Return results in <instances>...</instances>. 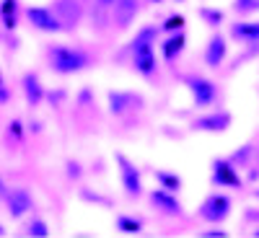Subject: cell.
<instances>
[{
    "label": "cell",
    "instance_id": "6da1fadb",
    "mask_svg": "<svg viewBox=\"0 0 259 238\" xmlns=\"http://www.w3.org/2000/svg\"><path fill=\"white\" fill-rule=\"evenodd\" d=\"M50 62H52V70L55 73H62V75H70V73H78L83 68L91 65V57L80 52V50H73V47H65V44H55L50 50Z\"/></svg>",
    "mask_w": 259,
    "mask_h": 238
},
{
    "label": "cell",
    "instance_id": "7a4b0ae2",
    "mask_svg": "<svg viewBox=\"0 0 259 238\" xmlns=\"http://www.w3.org/2000/svg\"><path fill=\"white\" fill-rule=\"evenodd\" d=\"M153 29H145L135 41H133V62L135 68L143 73V75H153L156 70V55H153Z\"/></svg>",
    "mask_w": 259,
    "mask_h": 238
},
{
    "label": "cell",
    "instance_id": "3957f363",
    "mask_svg": "<svg viewBox=\"0 0 259 238\" xmlns=\"http://www.w3.org/2000/svg\"><path fill=\"white\" fill-rule=\"evenodd\" d=\"M231 215V200L226 194H210L200 207V218L207 223H223Z\"/></svg>",
    "mask_w": 259,
    "mask_h": 238
},
{
    "label": "cell",
    "instance_id": "277c9868",
    "mask_svg": "<svg viewBox=\"0 0 259 238\" xmlns=\"http://www.w3.org/2000/svg\"><path fill=\"white\" fill-rule=\"evenodd\" d=\"M187 85L192 91V101L197 109H205V106H212L215 96H218V91H215V83L207 80V78H187Z\"/></svg>",
    "mask_w": 259,
    "mask_h": 238
},
{
    "label": "cell",
    "instance_id": "5b68a950",
    "mask_svg": "<svg viewBox=\"0 0 259 238\" xmlns=\"http://www.w3.org/2000/svg\"><path fill=\"white\" fill-rule=\"evenodd\" d=\"M212 184L215 186H241V176L231 161H212Z\"/></svg>",
    "mask_w": 259,
    "mask_h": 238
},
{
    "label": "cell",
    "instance_id": "8992f818",
    "mask_svg": "<svg viewBox=\"0 0 259 238\" xmlns=\"http://www.w3.org/2000/svg\"><path fill=\"white\" fill-rule=\"evenodd\" d=\"M117 163H119V174H122V184H124V192L138 197L143 192V181H140V171L130 163L124 156H117Z\"/></svg>",
    "mask_w": 259,
    "mask_h": 238
},
{
    "label": "cell",
    "instance_id": "52a82bcc",
    "mask_svg": "<svg viewBox=\"0 0 259 238\" xmlns=\"http://www.w3.org/2000/svg\"><path fill=\"white\" fill-rule=\"evenodd\" d=\"M6 205H8L11 218H24L34 202H31V194L26 189H11V192H6Z\"/></svg>",
    "mask_w": 259,
    "mask_h": 238
},
{
    "label": "cell",
    "instance_id": "ba28073f",
    "mask_svg": "<svg viewBox=\"0 0 259 238\" xmlns=\"http://www.w3.org/2000/svg\"><path fill=\"white\" fill-rule=\"evenodd\" d=\"M26 18L31 21V26H36L39 31H60L62 29V24L57 21V16L52 13V11H47V8H29L26 11Z\"/></svg>",
    "mask_w": 259,
    "mask_h": 238
},
{
    "label": "cell",
    "instance_id": "9c48e42d",
    "mask_svg": "<svg viewBox=\"0 0 259 238\" xmlns=\"http://www.w3.org/2000/svg\"><path fill=\"white\" fill-rule=\"evenodd\" d=\"M192 127L197 132H223V129L231 127V114L228 112H218V114H207V117H200L194 119Z\"/></svg>",
    "mask_w": 259,
    "mask_h": 238
},
{
    "label": "cell",
    "instance_id": "30bf717a",
    "mask_svg": "<svg viewBox=\"0 0 259 238\" xmlns=\"http://www.w3.org/2000/svg\"><path fill=\"white\" fill-rule=\"evenodd\" d=\"M55 16L60 24H68V26H75L80 16H83V8L78 0H57L55 3Z\"/></svg>",
    "mask_w": 259,
    "mask_h": 238
},
{
    "label": "cell",
    "instance_id": "8fae6325",
    "mask_svg": "<svg viewBox=\"0 0 259 238\" xmlns=\"http://www.w3.org/2000/svg\"><path fill=\"white\" fill-rule=\"evenodd\" d=\"M226 52H228V44H226V39L218 34V36H212L207 41V50H205V62H207V68L212 70H218L223 60H226Z\"/></svg>",
    "mask_w": 259,
    "mask_h": 238
},
{
    "label": "cell",
    "instance_id": "7c38bea8",
    "mask_svg": "<svg viewBox=\"0 0 259 238\" xmlns=\"http://www.w3.org/2000/svg\"><path fill=\"white\" fill-rule=\"evenodd\" d=\"M150 202H153L158 210H163L166 215H179V212H182V202L177 200V194H174V192L153 189V192H150Z\"/></svg>",
    "mask_w": 259,
    "mask_h": 238
},
{
    "label": "cell",
    "instance_id": "4fadbf2b",
    "mask_svg": "<svg viewBox=\"0 0 259 238\" xmlns=\"http://www.w3.org/2000/svg\"><path fill=\"white\" fill-rule=\"evenodd\" d=\"M112 8H114L117 26L119 29H127L135 21V16H138V0H114Z\"/></svg>",
    "mask_w": 259,
    "mask_h": 238
},
{
    "label": "cell",
    "instance_id": "5bb4252c",
    "mask_svg": "<svg viewBox=\"0 0 259 238\" xmlns=\"http://www.w3.org/2000/svg\"><path fill=\"white\" fill-rule=\"evenodd\" d=\"M231 36L239 39V41H246V44H256L259 41V24L256 21H249V24H233Z\"/></svg>",
    "mask_w": 259,
    "mask_h": 238
},
{
    "label": "cell",
    "instance_id": "9a60e30c",
    "mask_svg": "<svg viewBox=\"0 0 259 238\" xmlns=\"http://www.w3.org/2000/svg\"><path fill=\"white\" fill-rule=\"evenodd\" d=\"M184 44H187V39H184V34L182 31H177L174 36H168L163 44H161V52H163V57L171 62V60H177L179 55H182V50H184Z\"/></svg>",
    "mask_w": 259,
    "mask_h": 238
},
{
    "label": "cell",
    "instance_id": "2e32d148",
    "mask_svg": "<svg viewBox=\"0 0 259 238\" xmlns=\"http://www.w3.org/2000/svg\"><path fill=\"white\" fill-rule=\"evenodd\" d=\"M24 96L31 106H39V101L45 99V91H41L39 85V78L31 73V75H24Z\"/></svg>",
    "mask_w": 259,
    "mask_h": 238
},
{
    "label": "cell",
    "instance_id": "e0dca14e",
    "mask_svg": "<svg viewBox=\"0 0 259 238\" xmlns=\"http://www.w3.org/2000/svg\"><path fill=\"white\" fill-rule=\"evenodd\" d=\"M133 101H140L138 96H133V93H122V91H109V109L114 112V114H122L124 109Z\"/></svg>",
    "mask_w": 259,
    "mask_h": 238
},
{
    "label": "cell",
    "instance_id": "ac0fdd59",
    "mask_svg": "<svg viewBox=\"0 0 259 238\" xmlns=\"http://www.w3.org/2000/svg\"><path fill=\"white\" fill-rule=\"evenodd\" d=\"M153 176L161 184V189H166V192H174L177 194L182 189V179L177 174H171V171H153Z\"/></svg>",
    "mask_w": 259,
    "mask_h": 238
},
{
    "label": "cell",
    "instance_id": "d6986e66",
    "mask_svg": "<svg viewBox=\"0 0 259 238\" xmlns=\"http://www.w3.org/2000/svg\"><path fill=\"white\" fill-rule=\"evenodd\" d=\"M114 225H117V230L124 233V235H138V233L143 230V223L135 220V218H130V215H119V218L114 220Z\"/></svg>",
    "mask_w": 259,
    "mask_h": 238
},
{
    "label": "cell",
    "instance_id": "ffe728a7",
    "mask_svg": "<svg viewBox=\"0 0 259 238\" xmlns=\"http://www.w3.org/2000/svg\"><path fill=\"white\" fill-rule=\"evenodd\" d=\"M233 11L241 13V16L256 13V11H259V0H236V3H233Z\"/></svg>",
    "mask_w": 259,
    "mask_h": 238
},
{
    "label": "cell",
    "instance_id": "44dd1931",
    "mask_svg": "<svg viewBox=\"0 0 259 238\" xmlns=\"http://www.w3.org/2000/svg\"><path fill=\"white\" fill-rule=\"evenodd\" d=\"M200 16L207 21L210 26H218L221 21H223V11H215V8H202V11H200Z\"/></svg>",
    "mask_w": 259,
    "mask_h": 238
},
{
    "label": "cell",
    "instance_id": "7402d4cb",
    "mask_svg": "<svg viewBox=\"0 0 259 238\" xmlns=\"http://www.w3.org/2000/svg\"><path fill=\"white\" fill-rule=\"evenodd\" d=\"M26 233H29V235H36V238H47V235H50V228H47V223L34 220V223H29Z\"/></svg>",
    "mask_w": 259,
    "mask_h": 238
},
{
    "label": "cell",
    "instance_id": "603a6c76",
    "mask_svg": "<svg viewBox=\"0 0 259 238\" xmlns=\"http://www.w3.org/2000/svg\"><path fill=\"white\" fill-rule=\"evenodd\" d=\"M184 29V16H168L166 24H163V31H182Z\"/></svg>",
    "mask_w": 259,
    "mask_h": 238
},
{
    "label": "cell",
    "instance_id": "cb8c5ba5",
    "mask_svg": "<svg viewBox=\"0 0 259 238\" xmlns=\"http://www.w3.org/2000/svg\"><path fill=\"white\" fill-rule=\"evenodd\" d=\"M249 156H251V145H244L241 153H233V156H231V163H233V166H236V163H244Z\"/></svg>",
    "mask_w": 259,
    "mask_h": 238
},
{
    "label": "cell",
    "instance_id": "d4e9b609",
    "mask_svg": "<svg viewBox=\"0 0 259 238\" xmlns=\"http://www.w3.org/2000/svg\"><path fill=\"white\" fill-rule=\"evenodd\" d=\"M202 235H205V238H226V230H218V228H210V230H205Z\"/></svg>",
    "mask_w": 259,
    "mask_h": 238
},
{
    "label": "cell",
    "instance_id": "484cf974",
    "mask_svg": "<svg viewBox=\"0 0 259 238\" xmlns=\"http://www.w3.org/2000/svg\"><path fill=\"white\" fill-rule=\"evenodd\" d=\"M11 96H8V91H6V85H3V80H0V104L3 101H8Z\"/></svg>",
    "mask_w": 259,
    "mask_h": 238
},
{
    "label": "cell",
    "instance_id": "4316f807",
    "mask_svg": "<svg viewBox=\"0 0 259 238\" xmlns=\"http://www.w3.org/2000/svg\"><path fill=\"white\" fill-rule=\"evenodd\" d=\"M68 174H70V176H80V171H78V163H68Z\"/></svg>",
    "mask_w": 259,
    "mask_h": 238
},
{
    "label": "cell",
    "instance_id": "83f0119b",
    "mask_svg": "<svg viewBox=\"0 0 259 238\" xmlns=\"http://www.w3.org/2000/svg\"><path fill=\"white\" fill-rule=\"evenodd\" d=\"M11 129H13V135H16V137H21V122H13Z\"/></svg>",
    "mask_w": 259,
    "mask_h": 238
},
{
    "label": "cell",
    "instance_id": "f1b7e54d",
    "mask_svg": "<svg viewBox=\"0 0 259 238\" xmlns=\"http://www.w3.org/2000/svg\"><path fill=\"white\" fill-rule=\"evenodd\" d=\"M246 218H249V220H259V212H254V210H249V212H246Z\"/></svg>",
    "mask_w": 259,
    "mask_h": 238
},
{
    "label": "cell",
    "instance_id": "f546056e",
    "mask_svg": "<svg viewBox=\"0 0 259 238\" xmlns=\"http://www.w3.org/2000/svg\"><path fill=\"white\" fill-rule=\"evenodd\" d=\"M112 3L114 0H99V6H104V8H112Z\"/></svg>",
    "mask_w": 259,
    "mask_h": 238
},
{
    "label": "cell",
    "instance_id": "4dcf8cb0",
    "mask_svg": "<svg viewBox=\"0 0 259 238\" xmlns=\"http://www.w3.org/2000/svg\"><path fill=\"white\" fill-rule=\"evenodd\" d=\"M0 197H6V184L0 181Z\"/></svg>",
    "mask_w": 259,
    "mask_h": 238
},
{
    "label": "cell",
    "instance_id": "1f68e13d",
    "mask_svg": "<svg viewBox=\"0 0 259 238\" xmlns=\"http://www.w3.org/2000/svg\"><path fill=\"white\" fill-rule=\"evenodd\" d=\"M251 235H256V238H259V228H254V230H251Z\"/></svg>",
    "mask_w": 259,
    "mask_h": 238
},
{
    "label": "cell",
    "instance_id": "d6a6232c",
    "mask_svg": "<svg viewBox=\"0 0 259 238\" xmlns=\"http://www.w3.org/2000/svg\"><path fill=\"white\" fill-rule=\"evenodd\" d=\"M254 197H256V200H259V189H256V192H254Z\"/></svg>",
    "mask_w": 259,
    "mask_h": 238
},
{
    "label": "cell",
    "instance_id": "836d02e7",
    "mask_svg": "<svg viewBox=\"0 0 259 238\" xmlns=\"http://www.w3.org/2000/svg\"><path fill=\"white\" fill-rule=\"evenodd\" d=\"M150 3H161V0H150Z\"/></svg>",
    "mask_w": 259,
    "mask_h": 238
}]
</instances>
